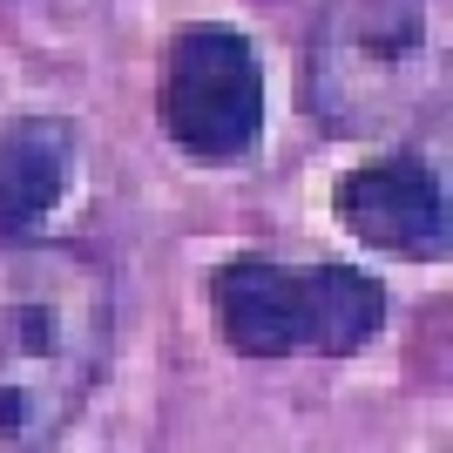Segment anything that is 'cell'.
Segmentation results:
<instances>
[{"label": "cell", "instance_id": "5", "mask_svg": "<svg viewBox=\"0 0 453 453\" xmlns=\"http://www.w3.org/2000/svg\"><path fill=\"white\" fill-rule=\"evenodd\" d=\"M332 210L345 237H359L365 250H393V257L447 250V189H440V170L419 156H379L345 170L332 183Z\"/></svg>", "mask_w": 453, "mask_h": 453}, {"label": "cell", "instance_id": "3", "mask_svg": "<svg viewBox=\"0 0 453 453\" xmlns=\"http://www.w3.org/2000/svg\"><path fill=\"white\" fill-rule=\"evenodd\" d=\"M210 304L244 359H298V352L352 359L386 325V284L339 257L319 265H284L265 250L224 257L210 278Z\"/></svg>", "mask_w": 453, "mask_h": 453}, {"label": "cell", "instance_id": "1", "mask_svg": "<svg viewBox=\"0 0 453 453\" xmlns=\"http://www.w3.org/2000/svg\"><path fill=\"white\" fill-rule=\"evenodd\" d=\"M109 365V278L81 250L0 257V447L75 426Z\"/></svg>", "mask_w": 453, "mask_h": 453}, {"label": "cell", "instance_id": "6", "mask_svg": "<svg viewBox=\"0 0 453 453\" xmlns=\"http://www.w3.org/2000/svg\"><path fill=\"white\" fill-rule=\"evenodd\" d=\"M75 176V129L61 115L0 122V237H35Z\"/></svg>", "mask_w": 453, "mask_h": 453}, {"label": "cell", "instance_id": "4", "mask_svg": "<svg viewBox=\"0 0 453 453\" xmlns=\"http://www.w3.org/2000/svg\"><path fill=\"white\" fill-rule=\"evenodd\" d=\"M156 109L189 163H244L250 142L265 135V61L237 27H176Z\"/></svg>", "mask_w": 453, "mask_h": 453}, {"label": "cell", "instance_id": "2", "mask_svg": "<svg viewBox=\"0 0 453 453\" xmlns=\"http://www.w3.org/2000/svg\"><path fill=\"white\" fill-rule=\"evenodd\" d=\"M440 81L434 0H332L304 61V109L339 135H379Z\"/></svg>", "mask_w": 453, "mask_h": 453}]
</instances>
